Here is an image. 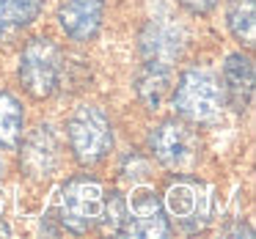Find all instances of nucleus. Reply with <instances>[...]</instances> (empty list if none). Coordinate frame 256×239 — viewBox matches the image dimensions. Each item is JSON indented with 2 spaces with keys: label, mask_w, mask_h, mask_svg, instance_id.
<instances>
[{
  "label": "nucleus",
  "mask_w": 256,
  "mask_h": 239,
  "mask_svg": "<svg viewBox=\"0 0 256 239\" xmlns=\"http://www.w3.org/2000/svg\"><path fill=\"white\" fill-rule=\"evenodd\" d=\"M66 138L74 160L83 168H94L113 151V124L102 107L80 105L66 121Z\"/></svg>",
  "instance_id": "nucleus-1"
},
{
  "label": "nucleus",
  "mask_w": 256,
  "mask_h": 239,
  "mask_svg": "<svg viewBox=\"0 0 256 239\" xmlns=\"http://www.w3.org/2000/svg\"><path fill=\"white\" fill-rule=\"evenodd\" d=\"M174 110L188 124H212L223 113L226 96L218 77L206 69H188L182 72L176 88L171 94Z\"/></svg>",
  "instance_id": "nucleus-2"
},
{
  "label": "nucleus",
  "mask_w": 256,
  "mask_h": 239,
  "mask_svg": "<svg viewBox=\"0 0 256 239\" xmlns=\"http://www.w3.org/2000/svg\"><path fill=\"white\" fill-rule=\"evenodd\" d=\"M64 69H66V58H64L61 47L52 39H30L25 44L22 55H20V83L34 99H47L52 96L64 83Z\"/></svg>",
  "instance_id": "nucleus-3"
},
{
  "label": "nucleus",
  "mask_w": 256,
  "mask_h": 239,
  "mask_svg": "<svg viewBox=\"0 0 256 239\" xmlns=\"http://www.w3.org/2000/svg\"><path fill=\"white\" fill-rule=\"evenodd\" d=\"M102 201L105 190L102 182L88 173L72 176L61 190V223L72 234H86L94 226H100L102 215Z\"/></svg>",
  "instance_id": "nucleus-4"
},
{
  "label": "nucleus",
  "mask_w": 256,
  "mask_h": 239,
  "mask_svg": "<svg viewBox=\"0 0 256 239\" xmlns=\"http://www.w3.org/2000/svg\"><path fill=\"white\" fill-rule=\"evenodd\" d=\"M149 149L168 171H190L201 154L198 135L184 118H166L157 124L149 135Z\"/></svg>",
  "instance_id": "nucleus-5"
},
{
  "label": "nucleus",
  "mask_w": 256,
  "mask_h": 239,
  "mask_svg": "<svg viewBox=\"0 0 256 239\" xmlns=\"http://www.w3.org/2000/svg\"><path fill=\"white\" fill-rule=\"evenodd\" d=\"M162 206H166L168 220H174L182 231L206 228L210 215H212V201H210L206 184L190 176H179L168 184Z\"/></svg>",
  "instance_id": "nucleus-6"
},
{
  "label": "nucleus",
  "mask_w": 256,
  "mask_h": 239,
  "mask_svg": "<svg viewBox=\"0 0 256 239\" xmlns=\"http://www.w3.org/2000/svg\"><path fill=\"white\" fill-rule=\"evenodd\" d=\"M124 201H127V234L124 237L162 239L171 234V220L154 190L138 187L132 190V195H124Z\"/></svg>",
  "instance_id": "nucleus-7"
},
{
  "label": "nucleus",
  "mask_w": 256,
  "mask_h": 239,
  "mask_svg": "<svg viewBox=\"0 0 256 239\" xmlns=\"http://www.w3.org/2000/svg\"><path fill=\"white\" fill-rule=\"evenodd\" d=\"M22 143V140H20ZM61 165V143L50 124H39L25 138L20 151V168L28 179H50Z\"/></svg>",
  "instance_id": "nucleus-8"
},
{
  "label": "nucleus",
  "mask_w": 256,
  "mask_h": 239,
  "mask_svg": "<svg viewBox=\"0 0 256 239\" xmlns=\"http://www.w3.org/2000/svg\"><path fill=\"white\" fill-rule=\"evenodd\" d=\"M184 36L176 25L162 22V19H149L146 28L140 30V55L146 66H162L171 69L182 58Z\"/></svg>",
  "instance_id": "nucleus-9"
},
{
  "label": "nucleus",
  "mask_w": 256,
  "mask_h": 239,
  "mask_svg": "<svg viewBox=\"0 0 256 239\" xmlns=\"http://www.w3.org/2000/svg\"><path fill=\"white\" fill-rule=\"evenodd\" d=\"M105 0H58V25L72 41H91L102 28Z\"/></svg>",
  "instance_id": "nucleus-10"
},
{
  "label": "nucleus",
  "mask_w": 256,
  "mask_h": 239,
  "mask_svg": "<svg viewBox=\"0 0 256 239\" xmlns=\"http://www.w3.org/2000/svg\"><path fill=\"white\" fill-rule=\"evenodd\" d=\"M223 96L237 113L248 110L254 99V61L242 52H232L223 63Z\"/></svg>",
  "instance_id": "nucleus-11"
},
{
  "label": "nucleus",
  "mask_w": 256,
  "mask_h": 239,
  "mask_svg": "<svg viewBox=\"0 0 256 239\" xmlns=\"http://www.w3.org/2000/svg\"><path fill=\"white\" fill-rule=\"evenodd\" d=\"M44 0H0V44L17 39L39 19Z\"/></svg>",
  "instance_id": "nucleus-12"
},
{
  "label": "nucleus",
  "mask_w": 256,
  "mask_h": 239,
  "mask_svg": "<svg viewBox=\"0 0 256 239\" xmlns=\"http://www.w3.org/2000/svg\"><path fill=\"white\" fill-rule=\"evenodd\" d=\"M25 129V110L20 99L8 91H0V149H17Z\"/></svg>",
  "instance_id": "nucleus-13"
},
{
  "label": "nucleus",
  "mask_w": 256,
  "mask_h": 239,
  "mask_svg": "<svg viewBox=\"0 0 256 239\" xmlns=\"http://www.w3.org/2000/svg\"><path fill=\"white\" fill-rule=\"evenodd\" d=\"M138 99L144 102L149 110H157L162 105V99L168 96L171 91V69H162V66H146L138 77Z\"/></svg>",
  "instance_id": "nucleus-14"
},
{
  "label": "nucleus",
  "mask_w": 256,
  "mask_h": 239,
  "mask_svg": "<svg viewBox=\"0 0 256 239\" xmlns=\"http://www.w3.org/2000/svg\"><path fill=\"white\" fill-rule=\"evenodd\" d=\"M226 25L232 36L245 47H254L256 39V14H254V0H228L226 8Z\"/></svg>",
  "instance_id": "nucleus-15"
},
{
  "label": "nucleus",
  "mask_w": 256,
  "mask_h": 239,
  "mask_svg": "<svg viewBox=\"0 0 256 239\" xmlns=\"http://www.w3.org/2000/svg\"><path fill=\"white\" fill-rule=\"evenodd\" d=\"M100 223L108 234H116V237H124V234H127V201H124L122 193L105 195Z\"/></svg>",
  "instance_id": "nucleus-16"
},
{
  "label": "nucleus",
  "mask_w": 256,
  "mask_h": 239,
  "mask_svg": "<svg viewBox=\"0 0 256 239\" xmlns=\"http://www.w3.org/2000/svg\"><path fill=\"white\" fill-rule=\"evenodd\" d=\"M182 8H188L190 14H210L218 6V0H176Z\"/></svg>",
  "instance_id": "nucleus-17"
},
{
  "label": "nucleus",
  "mask_w": 256,
  "mask_h": 239,
  "mask_svg": "<svg viewBox=\"0 0 256 239\" xmlns=\"http://www.w3.org/2000/svg\"><path fill=\"white\" fill-rule=\"evenodd\" d=\"M0 237H12V228H8L6 220H0Z\"/></svg>",
  "instance_id": "nucleus-18"
},
{
  "label": "nucleus",
  "mask_w": 256,
  "mask_h": 239,
  "mask_svg": "<svg viewBox=\"0 0 256 239\" xmlns=\"http://www.w3.org/2000/svg\"><path fill=\"white\" fill-rule=\"evenodd\" d=\"M0 176H3V160H0Z\"/></svg>",
  "instance_id": "nucleus-19"
}]
</instances>
